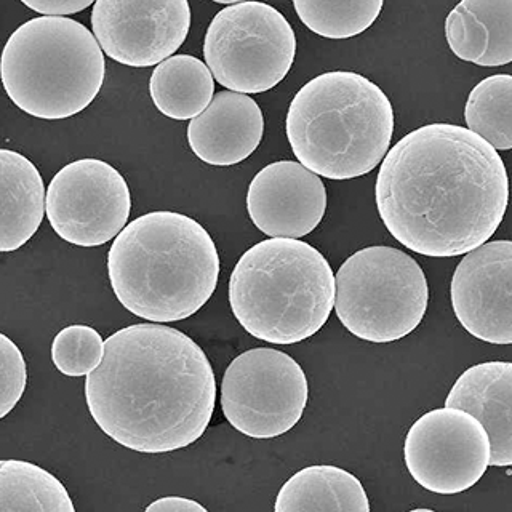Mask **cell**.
Returning a JSON list of instances; mask_svg holds the SVG:
<instances>
[{"label":"cell","mask_w":512,"mask_h":512,"mask_svg":"<svg viewBox=\"0 0 512 512\" xmlns=\"http://www.w3.org/2000/svg\"><path fill=\"white\" fill-rule=\"evenodd\" d=\"M152 101L164 116L192 120L215 96V79L196 56L175 55L157 64L149 82Z\"/></svg>","instance_id":"ffe728a7"},{"label":"cell","mask_w":512,"mask_h":512,"mask_svg":"<svg viewBox=\"0 0 512 512\" xmlns=\"http://www.w3.org/2000/svg\"><path fill=\"white\" fill-rule=\"evenodd\" d=\"M287 138L304 168L327 180L367 175L388 154L394 111L388 96L357 72H325L293 98Z\"/></svg>","instance_id":"277c9868"},{"label":"cell","mask_w":512,"mask_h":512,"mask_svg":"<svg viewBox=\"0 0 512 512\" xmlns=\"http://www.w3.org/2000/svg\"><path fill=\"white\" fill-rule=\"evenodd\" d=\"M92 26L109 58L148 68L180 50L191 28V7L186 0H98Z\"/></svg>","instance_id":"7c38bea8"},{"label":"cell","mask_w":512,"mask_h":512,"mask_svg":"<svg viewBox=\"0 0 512 512\" xmlns=\"http://www.w3.org/2000/svg\"><path fill=\"white\" fill-rule=\"evenodd\" d=\"M306 373L293 357L256 348L232 360L221 383V408L232 428L272 439L295 428L308 405Z\"/></svg>","instance_id":"9c48e42d"},{"label":"cell","mask_w":512,"mask_h":512,"mask_svg":"<svg viewBox=\"0 0 512 512\" xmlns=\"http://www.w3.org/2000/svg\"><path fill=\"white\" fill-rule=\"evenodd\" d=\"M410 512H436V511H432V509L420 508V509H413V511H410Z\"/></svg>","instance_id":"83f0119b"},{"label":"cell","mask_w":512,"mask_h":512,"mask_svg":"<svg viewBox=\"0 0 512 512\" xmlns=\"http://www.w3.org/2000/svg\"><path fill=\"white\" fill-rule=\"evenodd\" d=\"M296 13L304 26L325 39H351L367 31L383 10V0L314 2L295 0Z\"/></svg>","instance_id":"603a6c76"},{"label":"cell","mask_w":512,"mask_h":512,"mask_svg":"<svg viewBox=\"0 0 512 512\" xmlns=\"http://www.w3.org/2000/svg\"><path fill=\"white\" fill-rule=\"evenodd\" d=\"M108 274L127 311L154 324L180 322L212 298L220 255L196 220L151 212L119 232L109 250Z\"/></svg>","instance_id":"3957f363"},{"label":"cell","mask_w":512,"mask_h":512,"mask_svg":"<svg viewBox=\"0 0 512 512\" xmlns=\"http://www.w3.org/2000/svg\"><path fill=\"white\" fill-rule=\"evenodd\" d=\"M103 356V338L88 325L63 328L53 340V364L66 376L77 378L92 373L101 364Z\"/></svg>","instance_id":"cb8c5ba5"},{"label":"cell","mask_w":512,"mask_h":512,"mask_svg":"<svg viewBox=\"0 0 512 512\" xmlns=\"http://www.w3.org/2000/svg\"><path fill=\"white\" fill-rule=\"evenodd\" d=\"M0 512H76L52 472L21 460H0Z\"/></svg>","instance_id":"44dd1931"},{"label":"cell","mask_w":512,"mask_h":512,"mask_svg":"<svg viewBox=\"0 0 512 512\" xmlns=\"http://www.w3.org/2000/svg\"><path fill=\"white\" fill-rule=\"evenodd\" d=\"M428 301L423 269L399 248H362L336 272L333 308L344 328L360 340H402L421 324Z\"/></svg>","instance_id":"52a82bcc"},{"label":"cell","mask_w":512,"mask_h":512,"mask_svg":"<svg viewBox=\"0 0 512 512\" xmlns=\"http://www.w3.org/2000/svg\"><path fill=\"white\" fill-rule=\"evenodd\" d=\"M410 476L437 495L463 493L490 466V439L484 426L458 408H436L413 423L405 437Z\"/></svg>","instance_id":"8fae6325"},{"label":"cell","mask_w":512,"mask_h":512,"mask_svg":"<svg viewBox=\"0 0 512 512\" xmlns=\"http://www.w3.org/2000/svg\"><path fill=\"white\" fill-rule=\"evenodd\" d=\"M264 117L253 98L242 93H216L188 127L192 152L213 167H231L252 156L260 146Z\"/></svg>","instance_id":"9a60e30c"},{"label":"cell","mask_w":512,"mask_h":512,"mask_svg":"<svg viewBox=\"0 0 512 512\" xmlns=\"http://www.w3.org/2000/svg\"><path fill=\"white\" fill-rule=\"evenodd\" d=\"M229 304L239 324L258 340L301 343L332 314L335 276L325 256L303 240H263L237 261Z\"/></svg>","instance_id":"5b68a950"},{"label":"cell","mask_w":512,"mask_h":512,"mask_svg":"<svg viewBox=\"0 0 512 512\" xmlns=\"http://www.w3.org/2000/svg\"><path fill=\"white\" fill-rule=\"evenodd\" d=\"M23 4L44 16L63 18L64 15L82 12L85 8L93 5V2H88V0H24Z\"/></svg>","instance_id":"484cf974"},{"label":"cell","mask_w":512,"mask_h":512,"mask_svg":"<svg viewBox=\"0 0 512 512\" xmlns=\"http://www.w3.org/2000/svg\"><path fill=\"white\" fill-rule=\"evenodd\" d=\"M45 215V186L36 165L0 149V253L28 244Z\"/></svg>","instance_id":"ac0fdd59"},{"label":"cell","mask_w":512,"mask_h":512,"mask_svg":"<svg viewBox=\"0 0 512 512\" xmlns=\"http://www.w3.org/2000/svg\"><path fill=\"white\" fill-rule=\"evenodd\" d=\"M469 132L476 133L496 152L512 148V77H487L469 93L464 109Z\"/></svg>","instance_id":"7402d4cb"},{"label":"cell","mask_w":512,"mask_h":512,"mask_svg":"<svg viewBox=\"0 0 512 512\" xmlns=\"http://www.w3.org/2000/svg\"><path fill=\"white\" fill-rule=\"evenodd\" d=\"M274 512H370V501L354 474L332 464H316L282 485Z\"/></svg>","instance_id":"d6986e66"},{"label":"cell","mask_w":512,"mask_h":512,"mask_svg":"<svg viewBox=\"0 0 512 512\" xmlns=\"http://www.w3.org/2000/svg\"><path fill=\"white\" fill-rule=\"evenodd\" d=\"M45 212L61 239L100 247L127 226L132 194L124 176L108 162L80 159L53 176L45 192Z\"/></svg>","instance_id":"30bf717a"},{"label":"cell","mask_w":512,"mask_h":512,"mask_svg":"<svg viewBox=\"0 0 512 512\" xmlns=\"http://www.w3.org/2000/svg\"><path fill=\"white\" fill-rule=\"evenodd\" d=\"M106 61L92 32L79 21L39 16L13 32L0 56L8 98L29 116L60 120L95 100Z\"/></svg>","instance_id":"8992f818"},{"label":"cell","mask_w":512,"mask_h":512,"mask_svg":"<svg viewBox=\"0 0 512 512\" xmlns=\"http://www.w3.org/2000/svg\"><path fill=\"white\" fill-rule=\"evenodd\" d=\"M26 383L28 368L23 352L8 336L0 333V420L20 402Z\"/></svg>","instance_id":"d4e9b609"},{"label":"cell","mask_w":512,"mask_h":512,"mask_svg":"<svg viewBox=\"0 0 512 512\" xmlns=\"http://www.w3.org/2000/svg\"><path fill=\"white\" fill-rule=\"evenodd\" d=\"M85 399L95 423L122 447L168 453L204 436L215 410L212 364L176 328L136 324L112 333L88 373Z\"/></svg>","instance_id":"7a4b0ae2"},{"label":"cell","mask_w":512,"mask_h":512,"mask_svg":"<svg viewBox=\"0 0 512 512\" xmlns=\"http://www.w3.org/2000/svg\"><path fill=\"white\" fill-rule=\"evenodd\" d=\"M512 364L485 362L468 368L448 392L445 407L476 418L490 439V466L512 463Z\"/></svg>","instance_id":"2e32d148"},{"label":"cell","mask_w":512,"mask_h":512,"mask_svg":"<svg viewBox=\"0 0 512 512\" xmlns=\"http://www.w3.org/2000/svg\"><path fill=\"white\" fill-rule=\"evenodd\" d=\"M448 47L477 66L512 61V0H463L445 20Z\"/></svg>","instance_id":"e0dca14e"},{"label":"cell","mask_w":512,"mask_h":512,"mask_svg":"<svg viewBox=\"0 0 512 512\" xmlns=\"http://www.w3.org/2000/svg\"><path fill=\"white\" fill-rule=\"evenodd\" d=\"M144 512H208L197 501L183 498V496H165L149 504Z\"/></svg>","instance_id":"4316f807"},{"label":"cell","mask_w":512,"mask_h":512,"mask_svg":"<svg viewBox=\"0 0 512 512\" xmlns=\"http://www.w3.org/2000/svg\"><path fill=\"white\" fill-rule=\"evenodd\" d=\"M376 207L399 244L432 258L476 250L500 228L508 208L503 159L468 128H416L384 156Z\"/></svg>","instance_id":"6da1fadb"},{"label":"cell","mask_w":512,"mask_h":512,"mask_svg":"<svg viewBox=\"0 0 512 512\" xmlns=\"http://www.w3.org/2000/svg\"><path fill=\"white\" fill-rule=\"evenodd\" d=\"M511 284V240L466 253L450 287L453 311L466 332L485 343H512Z\"/></svg>","instance_id":"4fadbf2b"},{"label":"cell","mask_w":512,"mask_h":512,"mask_svg":"<svg viewBox=\"0 0 512 512\" xmlns=\"http://www.w3.org/2000/svg\"><path fill=\"white\" fill-rule=\"evenodd\" d=\"M295 55L292 26L263 2L228 5L216 13L205 34L207 68L229 92H268L287 77Z\"/></svg>","instance_id":"ba28073f"},{"label":"cell","mask_w":512,"mask_h":512,"mask_svg":"<svg viewBox=\"0 0 512 512\" xmlns=\"http://www.w3.org/2000/svg\"><path fill=\"white\" fill-rule=\"evenodd\" d=\"M247 210L253 224L272 239H300L319 226L327 210L320 176L300 162L280 160L256 173L248 186Z\"/></svg>","instance_id":"5bb4252c"}]
</instances>
